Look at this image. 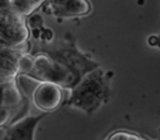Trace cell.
<instances>
[{
  "label": "cell",
  "instance_id": "cell-8",
  "mask_svg": "<svg viewBox=\"0 0 160 140\" xmlns=\"http://www.w3.org/2000/svg\"><path fill=\"white\" fill-rule=\"evenodd\" d=\"M21 92L19 88L17 87V82L13 81L11 83H8L2 85V106L7 109L19 106L21 104Z\"/></svg>",
  "mask_w": 160,
  "mask_h": 140
},
{
  "label": "cell",
  "instance_id": "cell-10",
  "mask_svg": "<svg viewBox=\"0 0 160 140\" xmlns=\"http://www.w3.org/2000/svg\"><path fill=\"white\" fill-rule=\"evenodd\" d=\"M11 114H10V109L7 107L0 106V126H3L10 120Z\"/></svg>",
  "mask_w": 160,
  "mask_h": 140
},
{
  "label": "cell",
  "instance_id": "cell-3",
  "mask_svg": "<svg viewBox=\"0 0 160 140\" xmlns=\"http://www.w3.org/2000/svg\"><path fill=\"white\" fill-rule=\"evenodd\" d=\"M29 30L12 5V0H0V45L18 47L29 40Z\"/></svg>",
  "mask_w": 160,
  "mask_h": 140
},
{
  "label": "cell",
  "instance_id": "cell-7",
  "mask_svg": "<svg viewBox=\"0 0 160 140\" xmlns=\"http://www.w3.org/2000/svg\"><path fill=\"white\" fill-rule=\"evenodd\" d=\"M44 11L57 17H78L89 12L86 0H45Z\"/></svg>",
  "mask_w": 160,
  "mask_h": 140
},
{
  "label": "cell",
  "instance_id": "cell-12",
  "mask_svg": "<svg viewBox=\"0 0 160 140\" xmlns=\"http://www.w3.org/2000/svg\"><path fill=\"white\" fill-rule=\"evenodd\" d=\"M0 106H2V87H0Z\"/></svg>",
  "mask_w": 160,
  "mask_h": 140
},
{
  "label": "cell",
  "instance_id": "cell-2",
  "mask_svg": "<svg viewBox=\"0 0 160 140\" xmlns=\"http://www.w3.org/2000/svg\"><path fill=\"white\" fill-rule=\"evenodd\" d=\"M113 72L107 71L101 66L87 72L75 88L70 90L67 106L75 107L88 115L96 113L111 96V80Z\"/></svg>",
  "mask_w": 160,
  "mask_h": 140
},
{
  "label": "cell",
  "instance_id": "cell-6",
  "mask_svg": "<svg viewBox=\"0 0 160 140\" xmlns=\"http://www.w3.org/2000/svg\"><path fill=\"white\" fill-rule=\"evenodd\" d=\"M46 113L41 115H25L11 123L5 131V140H34V131L38 123L46 116Z\"/></svg>",
  "mask_w": 160,
  "mask_h": 140
},
{
  "label": "cell",
  "instance_id": "cell-1",
  "mask_svg": "<svg viewBox=\"0 0 160 140\" xmlns=\"http://www.w3.org/2000/svg\"><path fill=\"white\" fill-rule=\"evenodd\" d=\"M28 46L33 64L24 76L38 82L55 83L62 89L71 90L87 72L100 66L90 54L78 48L70 34H67L59 45L28 41Z\"/></svg>",
  "mask_w": 160,
  "mask_h": 140
},
{
  "label": "cell",
  "instance_id": "cell-4",
  "mask_svg": "<svg viewBox=\"0 0 160 140\" xmlns=\"http://www.w3.org/2000/svg\"><path fill=\"white\" fill-rule=\"evenodd\" d=\"M22 46L7 47L0 45V87L16 81L18 72V60L22 54L28 53L29 46L22 49Z\"/></svg>",
  "mask_w": 160,
  "mask_h": 140
},
{
  "label": "cell",
  "instance_id": "cell-11",
  "mask_svg": "<svg viewBox=\"0 0 160 140\" xmlns=\"http://www.w3.org/2000/svg\"><path fill=\"white\" fill-rule=\"evenodd\" d=\"M42 23H43V21L40 16H35L29 20V25L31 27V29H33V30L41 29V27H42Z\"/></svg>",
  "mask_w": 160,
  "mask_h": 140
},
{
  "label": "cell",
  "instance_id": "cell-9",
  "mask_svg": "<svg viewBox=\"0 0 160 140\" xmlns=\"http://www.w3.org/2000/svg\"><path fill=\"white\" fill-rule=\"evenodd\" d=\"M107 140H148L145 138L140 137V136L136 135L134 133H129V131H124V130H118L115 133H111L108 137Z\"/></svg>",
  "mask_w": 160,
  "mask_h": 140
},
{
  "label": "cell",
  "instance_id": "cell-5",
  "mask_svg": "<svg viewBox=\"0 0 160 140\" xmlns=\"http://www.w3.org/2000/svg\"><path fill=\"white\" fill-rule=\"evenodd\" d=\"M33 103L38 109L48 113L62 103V89L52 82H40L33 91Z\"/></svg>",
  "mask_w": 160,
  "mask_h": 140
}]
</instances>
